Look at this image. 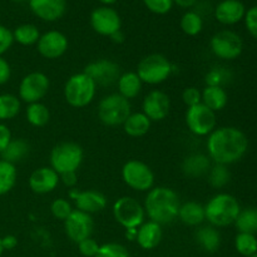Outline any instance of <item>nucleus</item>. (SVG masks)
I'll return each mask as SVG.
<instances>
[{
	"mask_svg": "<svg viewBox=\"0 0 257 257\" xmlns=\"http://www.w3.org/2000/svg\"><path fill=\"white\" fill-rule=\"evenodd\" d=\"M84 160L82 146L75 142H60L52 148L49 155L50 167L58 173L77 172Z\"/></svg>",
	"mask_w": 257,
	"mask_h": 257,
	"instance_id": "39448f33",
	"label": "nucleus"
},
{
	"mask_svg": "<svg viewBox=\"0 0 257 257\" xmlns=\"http://www.w3.org/2000/svg\"><path fill=\"white\" fill-rule=\"evenodd\" d=\"M113 217L124 230L138 228L146 221L143 203L132 196H123L115 200L112 207Z\"/></svg>",
	"mask_w": 257,
	"mask_h": 257,
	"instance_id": "1a4fd4ad",
	"label": "nucleus"
},
{
	"mask_svg": "<svg viewBox=\"0 0 257 257\" xmlns=\"http://www.w3.org/2000/svg\"><path fill=\"white\" fill-rule=\"evenodd\" d=\"M29 152L30 145L24 138H13L12 142L0 153V156H2V160L13 163V165H17L18 162H22L23 160H25Z\"/></svg>",
	"mask_w": 257,
	"mask_h": 257,
	"instance_id": "c85d7f7f",
	"label": "nucleus"
},
{
	"mask_svg": "<svg viewBox=\"0 0 257 257\" xmlns=\"http://www.w3.org/2000/svg\"><path fill=\"white\" fill-rule=\"evenodd\" d=\"M198 0H173V4H177L178 7L185 8V9H188V8H192L197 4Z\"/></svg>",
	"mask_w": 257,
	"mask_h": 257,
	"instance_id": "3c124183",
	"label": "nucleus"
},
{
	"mask_svg": "<svg viewBox=\"0 0 257 257\" xmlns=\"http://www.w3.org/2000/svg\"><path fill=\"white\" fill-rule=\"evenodd\" d=\"M59 175L52 167H39L32 172L28 180L29 188L37 195H48L59 186Z\"/></svg>",
	"mask_w": 257,
	"mask_h": 257,
	"instance_id": "6ab92c4d",
	"label": "nucleus"
},
{
	"mask_svg": "<svg viewBox=\"0 0 257 257\" xmlns=\"http://www.w3.org/2000/svg\"><path fill=\"white\" fill-rule=\"evenodd\" d=\"M93 230H94L93 216L79 210L73 211L69 217L64 221L65 235L74 243H79L85 238L92 237Z\"/></svg>",
	"mask_w": 257,
	"mask_h": 257,
	"instance_id": "dca6fc26",
	"label": "nucleus"
},
{
	"mask_svg": "<svg viewBox=\"0 0 257 257\" xmlns=\"http://www.w3.org/2000/svg\"><path fill=\"white\" fill-rule=\"evenodd\" d=\"M83 72L89 75L94 83L100 87H109L117 83L118 78L122 74L120 67L112 59L102 58V59L93 60L85 65Z\"/></svg>",
	"mask_w": 257,
	"mask_h": 257,
	"instance_id": "ddd939ff",
	"label": "nucleus"
},
{
	"mask_svg": "<svg viewBox=\"0 0 257 257\" xmlns=\"http://www.w3.org/2000/svg\"><path fill=\"white\" fill-rule=\"evenodd\" d=\"M231 73L223 67L211 68L205 75L206 85H212V87H222L226 83L230 82Z\"/></svg>",
	"mask_w": 257,
	"mask_h": 257,
	"instance_id": "4c0bfd02",
	"label": "nucleus"
},
{
	"mask_svg": "<svg viewBox=\"0 0 257 257\" xmlns=\"http://www.w3.org/2000/svg\"><path fill=\"white\" fill-rule=\"evenodd\" d=\"M248 257H257V252H256V253H253L252 256H248Z\"/></svg>",
	"mask_w": 257,
	"mask_h": 257,
	"instance_id": "13d9d810",
	"label": "nucleus"
},
{
	"mask_svg": "<svg viewBox=\"0 0 257 257\" xmlns=\"http://www.w3.org/2000/svg\"><path fill=\"white\" fill-rule=\"evenodd\" d=\"M120 176L127 187L136 192H148L155 187V173L152 168L141 160H130L123 165Z\"/></svg>",
	"mask_w": 257,
	"mask_h": 257,
	"instance_id": "6e6552de",
	"label": "nucleus"
},
{
	"mask_svg": "<svg viewBox=\"0 0 257 257\" xmlns=\"http://www.w3.org/2000/svg\"><path fill=\"white\" fill-rule=\"evenodd\" d=\"M178 220L190 227H198L206 221L205 205L197 201H187L181 203L178 210Z\"/></svg>",
	"mask_w": 257,
	"mask_h": 257,
	"instance_id": "b1692460",
	"label": "nucleus"
},
{
	"mask_svg": "<svg viewBox=\"0 0 257 257\" xmlns=\"http://www.w3.org/2000/svg\"><path fill=\"white\" fill-rule=\"evenodd\" d=\"M12 78V67L4 57H0V85L7 84Z\"/></svg>",
	"mask_w": 257,
	"mask_h": 257,
	"instance_id": "de8ad7c7",
	"label": "nucleus"
},
{
	"mask_svg": "<svg viewBox=\"0 0 257 257\" xmlns=\"http://www.w3.org/2000/svg\"><path fill=\"white\" fill-rule=\"evenodd\" d=\"M59 180L65 187L70 188H74L77 187V183H78V175L77 172H67V173H63V175H59Z\"/></svg>",
	"mask_w": 257,
	"mask_h": 257,
	"instance_id": "09e8293b",
	"label": "nucleus"
},
{
	"mask_svg": "<svg viewBox=\"0 0 257 257\" xmlns=\"http://www.w3.org/2000/svg\"><path fill=\"white\" fill-rule=\"evenodd\" d=\"M152 122L148 119L147 115L141 112H132L122 124L123 131L128 137L141 138L147 135L151 130Z\"/></svg>",
	"mask_w": 257,
	"mask_h": 257,
	"instance_id": "bb28decb",
	"label": "nucleus"
},
{
	"mask_svg": "<svg viewBox=\"0 0 257 257\" xmlns=\"http://www.w3.org/2000/svg\"><path fill=\"white\" fill-rule=\"evenodd\" d=\"M18 171L15 165L0 160V197L9 193L17 185Z\"/></svg>",
	"mask_w": 257,
	"mask_h": 257,
	"instance_id": "473e14b6",
	"label": "nucleus"
},
{
	"mask_svg": "<svg viewBox=\"0 0 257 257\" xmlns=\"http://www.w3.org/2000/svg\"><path fill=\"white\" fill-rule=\"evenodd\" d=\"M233 225L237 228L238 232L255 235L257 232V207L241 208Z\"/></svg>",
	"mask_w": 257,
	"mask_h": 257,
	"instance_id": "72a5a7b5",
	"label": "nucleus"
},
{
	"mask_svg": "<svg viewBox=\"0 0 257 257\" xmlns=\"http://www.w3.org/2000/svg\"><path fill=\"white\" fill-rule=\"evenodd\" d=\"M77 245H78V251H79V253L84 257H95L100 246L93 237L85 238V240L80 241V242L77 243Z\"/></svg>",
	"mask_w": 257,
	"mask_h": 257,
	"instance_id": "37998d69",
	"label": "nucleus"
},
{
	"mask_svg": "<svg viewBox=\"0 0 257 257\" xmlns=\"http://www.w3.org/2000/svg\"><path fill=\"white\" fill-rule=\"evenodd\" d=\"M64 99L70 107L84 108L94 100L97 94V84L84 72L70 75L63 88Z\"/></svg>",
	"mask_w": 257,
	"mask_h": 257,
	"instance_id": "20e7f679",
	"label": "nucleus"
},
{
	"mask_svg": "<svg viewBox=\"0 0 257 257\" xmlns=\"http://www.w3.org/2000/svg\"><path fill=\"white\" fill-rule=\"evenodd\" d=\"M73 211H74V208H73L70 201L67 200V198L59 197L50 203V213H52V216L55 220L64 222Z\"/></svg>",
	"mask_w": 257,
	"mask_h": 257,
	"instance_id": "58836bf2",
	"label": "nucleus"
},
{
	"mask_svg": "<svg viewBox=\"0 0 257 257\" xmlns=\"http://www.w3.org/2000/svg\"><path fill=\"white\" fill-rule=\"evenodd\" d=\"M68 197L74 202L75 210H79L88 215L102 212L107 207V197L98 190L80 191L79 188H70Z\"/></svg>",
	"mask_w": 257,
	"mask_h": 257,
	"instance_id": "2eb2a0df",
	"label": "nucleus"
},
{
	"mask_svg": "<svg viewBox=\"0 0 257 257\" xmlns=\"http://www.w3.org/2000/svg\"><path fill=\"white\" fill-rule=\"evenodd\" d=\"M246 8L240 0H222L215 8V18L223 25H235L243 20Z\"/></svg>",
	"mask_w": 257,
	"mask_h": 257,
	"instance_id": "412c9836",
	"label": "nucleus"
},
{
	"mask_svg": "<svg viewBox=\"0 0 257 257\" xmlns=\"http://www.w3.org/2000/svg\"><path fill=\"white\" fill-rule=\"evenodd\" d=\"M142 112L151 122H161L166 119L171 112L170 95L160 89L151 90L143 98Z\"/></svg>",
	"mask_w": 257,
	"mask_h": 257,
	"instance_id": "a211bd4d",
	"label": "nucleus"
},
{
	"mask_svg": "<svg viewBox=\"0 0 257 257\" xmlns=\"http://www.w3.org/2000/svg\"><path fill=\"white\" fill-rule=\"evenodd\" d=\"M201 92H202V104L215 113L220 112L227 105L228 95L225 88L206 85Z\"/></svg>",
	"mask_w": 257,
	"mask_h": 257,
	"instance_id": "cd10ccee",
	"label": "nucleus"
},
{
	"mask_svg": "<svg viewBox=\"0 0 257 257\" xmlns=\"http://www.w3.org/2000/svg\"><path fill=\"white\" fill-rule=\"evenodd\" d=\"M3 252H4V248H3V245H2V237H0V257H2Z\"/></svg>",
	"mask_w": 257,
	"mask_h": 257,
	"instance_id": "6e6d98bb",
	"label": "nucleus"
},
{
	"mask_svg": "<svg viewBox=\"0 0 257 257\" xmlns=\"http://www.w3.org/2000/svg\"><path fill=\"white\" fill-rule=\"evenodd\" d=\"M143 3L150 12L158 15L167 14L173 7V0H143Z\"/></svg>",
	"mask_w": 257,
	"mask_h": 257,
	"instance_id": "a19ab883",
	"label": "nucleus"
},
{
	"mask_svg": "<svg viewBox=\"0 0 257 257\" xmlns=\"http://www.w3.org/2000/svg\"><path fill=\"white\" fill-rule=\"evenodd\" d=\"M110 39H112L113 43H117V44H120V43L124 42V35H123L122 30H119V32L114 33V34L110 37Z\"/></svg>",
	"mask_w": 257,
	"mask_h": 257,
	"instance_id": "603ef678",
	"label": "nucleus"
},
{
	"mask_svg": "<svg viewBox=\"0 0 257 257\" xmlns=\"http://www.w3.org/2000/svg\"><path fill=\"white\" fill-rule=\"evenodd\" d=\"M243 20H245V25L247 32L257 39V5L250 8L248 10H246Z\"/></svg>",
	"mask_w": 257,
	"mask_h": 257,
	"instance_id": "a18cd8bd",
	"label": "nucleus"
},
{
	"mask_svg": "<svg viewBox=\"0 0 257 257\" xmlns=\"http://www.w3.org/2000/svg\"><path fill=\"white\" fill-rule=\"evenodd\" d=\"M50 80L45 73L30 72L22 78L18 88V97L27 104L42 102L48 94Z\"/></svg>",
	"mask_w": 257,
	"mask_h": 257,
	"instance_id": "f8f14e48",
	"label": "nucleus"
},
{
	"mask_svg": "<svg viewBox=\"0 0 257 257\" xmlns=\"http://www.w3.org/2000/svg\"><path fill=\"white\" fill-rule=\"evenodd\" d=\"M207 156L213 163L230 166L238 162L248 150V140L237 127L223 125L207 136Z\"/></svg>",
	"mask_w": 257,
	"mask_h": 257,
	"instance_id": "f257e3e1",
	"label": "nucleus"
},
{
	"mask_svg": "<svg viewBox=\"0 0 257 257\" xmlns=\"http://www.w3.org/2000/svg\"><path fill=\"white\" fill-rule=\"evenodd\" d=\"M90 25L97 34L112 37L122 28V19L115 9L110 7H98L90 14Z\"/></svg>",
	"mask_w": 257,
	"mask_h": 257,
	"instance_id": "4468645a",
	"label": "nucleus"
},
{
	"mask_svg": "<svg viewBox=\"0 0 257 257\" xmlns=\"http://www.w3.org/2000/svg\"><path fill=\"white\" fill-rule=\"evenodd\" d=\"M95 257H131V255L122 243L108 242L99 246Z\"/></svg>",
	"mask_w": 257,
	"mask_h": 257,
	"instance_id": "ea45409f",
	"label": "nucleus"
},
{
	"mask_svg": "<svg viewBox=\"0 0 257 257\" xmlns=\"http://www.w3.org/2000/svg\"><path fill=\"white\" fill-rule=\"evenodd\" d=\"M25 118L27 122L32 127L43 128L49 123L50 120V110L44 103L37 102L27 105L25 109Z\"/></svg>",
	"mask_w": 257,
	"mask_h": 257,
	"instance_id": "c756f323",
	"label": "nucleus"
},
{
	"mask_svg": "<svg viewBox=\"0 0 257 257\" xmlns=\"http://www.w3.org/2000/svg\"><path fill=\"white\" fill-rule=\"evenodd\" d=\"M185 122L188 131L197 137H207L217 127L216 113L202 103L187 108Z\"/></svg>",
	"mask_w": 257,
	"mask_h": 257,
	"instance_id": "9b49d317",
	"label": "nucleus"
},
{
	"mask_svg": "<svg viewBox=\"0 0 257 257\" xmlns=\"http://www.w3.org/2000/svg\"><path fill=\"white\" fill-rule=\"evenodd\" d=\"M132 113L131 102L118 93L105 95L98 103V119L107 127H118Z\"/></svg>",
	"mask_w": 257,
	"mask_h": 257,
	"instance_id": "0eeeda50",
	"label": "nucleus"
},
{
	"mask_svg": "<svg viewBox=\"0 0 257 257\" xmlns=\"http://www.w3.org/2000/svg\"><path fill=\"white\" fill-rule=\"evenodd\" d=\"M98 2H100L102 4H104L105 7H109V5L114 4V3H117L118 0H98Z\"/></svg>",
	"mask_w": 257,
	"mask_h": 257,
	"instance_id": "5fc2aeb1",
	"label": "nucleus"
},
{
	"mask_svg": "<svg viewBox=\"0 0 257 257\" xmlns=\"http://www.w3.org/2000/svg\"><path fill=\"white\" fill-rule=\"evenodd\" d=\"M181 200L173 188L166 186H155L146 195L143 207L146 217L161 226L168 225L177 220Z\"/></svg>",
	"mask_w": 257,
	"mask_h": 257,
	"instance_id": "f03ea898",
	"label": "nucleus"
},
{
	"mask_svg": "<svg viewBox=\"0 0 257 257\" xmlns=\"http://www.w3.org/2000/svg\"><path fill=\"white\" fill-rule=\"evenodd\" d=\"M22 110V100L19 97L12 93L0 94V122L12 120L17 117Z\"/></svg>",
	"mask_w": 257,
	"mask_h": 257,
	"instance_id": "7c9ffc66",
	"label": "nucleus"
},
{
	"mask_svg": "<svg viewBox=\"0 0 257 257\" xmlns=\"http://www.w3.org/2000/svg\"><path fill=\"white\" fill-rule=\"evenodd\" d=\"M33 14L43 22H57L67 10V0H29Z\"/></svg>",
	"mask_w": 257,
	"mask_h": 257,
	"instance_id": "aec40b11",
	"label": "nucleus"
},
{
	"mask_svg": "<svg viewBox=\"0 0 257 257\" xmlns=\"http://www.w3.org/2000/svg\"><path fill=\"white\" fill-rule=\"evenodd\" d=\"M182 102L190 108L202 103V92L197 87H187L182 92Z\"/></svg>",
	"mask_w": 257,
	"mask_h": 257,
	"instance_id": "79ce46f5",
	"label": "nucleus"
},
{
	"mask_svg": "<svg viewBox=\"0 0 257 257\" xmlns=\"http://www.w3.org/2000/svg\"><path fill=\"white\" fill-rule=\"evenodd\" d=\"M10 2H14V3H22V2H25V0H10Z\"/></svg>",
	"mask_w": 257,
	"mask_h": 257,
	"instance_id": "4d7b16f0",
	"label": "nucleus"
},
{
	"mask_svg": "<svg viewBox=\"0 0 257 257\" xmlns=\"http://www.w3.org/2000/svg\"><path fill=\"white\" fill-rule=\"evenodd\" d=\"M125 237L130 241H136V237H137V228H128V230H125Z\"/></svg>",
	"mask_w": 257,
	"mask_h": 257,
	"instance_id": "864d4df0",
	"label": "nucleus"
},
{
	"mask_svg": "<svg viewBox=\"0 0 257 257\" xmlns=\"http://www.w3.org/2000/svg\"><path fill=\"white\" fill-rule=\"evenodd\" d=\"M196 243L202 248L205 252L215 253L218 251L221 246V233L218 228L213 227L211 225L198 226V228L195 232Z\"/></svg>",
	"mask_w": 257,
	"mask_h": 257,
	"instance_id": "393cba45",
	"label": "nucleus"
},
{
	"mask_svg": "<svg viewBox=\"0 0 257 257\" xmlns=\"http://www.w3.org/2000/svg\"><path fill=\"white\" fill-rule=\"evenodd\" d=\"M181 30L188 37H196L203 29V19L197 12L188 10L182 15L180 22Z\"/></svg>",
	"mask_w": 257,
	"mask_h": 257,
	"instance_id": "f704fd0d",
	"label": "nucleus"
},
{
	"mask_svg": "<svg viewBox=\"0 0 257 257\" xmlns=\"http://www.w3.org/2000/svg\"><path fill=\"white\" fill-rule=\"evenodd\" d=\"M2 245L4 251H12L18 246V237L14 235H5L2 237Z\"/></svg>",
	"mask_w": 257,
	"mask_h": 257,
	"instance_id": "8fccbe9b",
	"label": "nucleus"
},
{
	"mask_svg": "<svg viewBox=\"0 0 257 257\" xmlns=\"http://www.w3.org/2000/svg\"><path fill=\"white\" fill-rule=\"evenodd\" d=\"M212 166V161L205 153H191L183 158L181 171L186 177L198 178L207 175Z\"/></svg>",
	"mask_w": 257,
	"mask_h": 257,
	"instance_id": "5701e85b",
	"label": "nucleus"
},
{
	"mask_svg": "<svg viewBox=\"0 0 257 257\" xmlns=\"http://www.w3.org/2000/svg\"><path fill=\"white\" fill-rule=\"evenodd\" d=\"M235 248L241 256H252L257 252V237L253 233L238 232L235 237Z\"/></svg>",
	"mask_w": 257,
	"mask_h": 257,
	"instance_id": "e433bc0d",
	"label": "nucleus"
},
{
	"mask_svg": "<svg viewBox=\"0 0 257 257\" xmlns=\"http://www.w3.org/2000/svg\"><path fill=\"white\" fill-rule=\"evenodd\" d=\"M14 43L23 45V47H32L37 44L40 38V32L37 25L34 24H22L18 25L13 30Z\"/></svg>",
	"mask_w": 257,
	"mask_h": 257,
	"instance_id": "2f4dec72",
	"label": "nucleus"
},
{
	"mask_svg": "<svg viewBox=\"0 0 257 257\" xmlns=\"http://www.w3.org/2000/svg\"><path fill=\"white\" fill-rule=\"evenodd\" d=\"M210 48L216 58L222 60L237 59L243 50V40L232 30H220L212 35Z\"/></svg>",
	"mask_w": 257,
	"mask_h": 257,
	"instance_id": "9d476101",
	"label": "nucleus"
},
{
	"mask_svg": "<svg viewBox=\"0 0 257 257\" xmlns=\"http://www.w3.org/2000/svg\"><path fill=\"white\" fill-rule=\"evenodd\" d=\"M163 238L162 226L157 222L148 220L145 221L140 227L137 228V237L136 242L138 243L143 250H153L161 243Z\"/></svg>",
	"mask_w": 257,
	"mask_h": 257,
	"instance_id": "4be33fe9",
	"label": "nucleus"
},
{
	"mask_svg": "<svg viewBox=\"0 0 257 257\" xmlns=\"http://www.w3.org/2000/svg\"><path fill=\"white\" fill-rule=\"evenodd\" d=\"M115 84H117L118 88V94H120L123 98L130 100V102L141 94L143 88L142 80L140 79V77H138L136 72L122 73Z\"/></svg>",
	"mask_w": 257,
	"mask_h": 257,
	"instance_id": "a878e982",
	"label": "nucleus"
},
{
	"mask_svg": "<svg viewBox=\"0 0 257 257\" xmlns=\"http://www.w3.org/2000/svg\"><path fill=\"white\" fill-rule=\"evenodd\" d=\"M14 44V37L13 32L5 25L0 24V57L5 54Z\"/></svg>",
	"mask_w": 257,
	"mask_h": 257,
	"instance_id": "c03bdc74",
	"label": "nucleus"
},
{
	"mask_svg": "<svg viewBox=\"0 0 257 257\" xmlns=\"http://www.w3.org/2000/svg\"><path fill=\"white\" fill-rule=\"evenodd\" d=\"M37 50L43 58L49 60L58 59L67 53L69 42L67 35L59 30H48L40 34L37 44Z\"/></svg>",
	"mask_w": 257,
	"mask_h": 257,
	"instance_id": "f3484780",
	"label": "nucleus"
},
{
	"mask_svg": "<svg viewBox=\"0 0 257 257\" xmlns=\"http://www.w3.org/2000/svg\"><path fill=\"white\" fill-rule=\"evenodd\" d=\"M207 181L211 185V187L217 188V190L226 187L231 181L230 170L225 165L213 163L207 173Z\"/></svg>",
	"mask_w": 257,
	"mask_h": 257,
	"instance_id": "c9c22d12",
	"label": "nucleus"
},
{
	"mask_svg": "<svg viewBox=\"0 0 257 257\" xmlns=\"http://www.w3.org/2000/svg\"><path fill=\"white\" fill-rule=\"evenodd\" d=\"M240 211L241 206L237 198L226 192L212 196L205 205L206 221L216 228L233 225Z\"/></svg>",
	"mask_w": 257,
	"mask_h": 257,
	"instance_id": "7ed1b4c3",
	"label": "nucleus"
},
{
	"mask_svg": "<svg viewBox=\"0 0 257 257\" xmlns=\"http://www.w3.org/2000/svg\"><path fill=\"white\" fill-rule=\"evenodd\" d=\"M136 73L143 84L158 85L165 83L173 73V64L162 54H148L140 60Z\"/></svg>",
	"mask_w": 257,
	"mask_h": 257,
	"instance_id": "423d86ee",
	"label": "nucleus"
},
{
	"mask_svg": "<svg viewBox=\"0 0 257 257\" xmlns=\"http://www.w3.org/2000/svg\"><path fill=\"white\" fill-rule=\"evenodd\" d=\"M12 140H13V135L10 128L8 127L5 123L0 122V153L8 147V145L12 142Z\"/></svg>",
	"mask_w": 257,
	"mask_h": 257,
	"instance_id": "49530a36",
	"label": "nucleus"
}]
</instances>
